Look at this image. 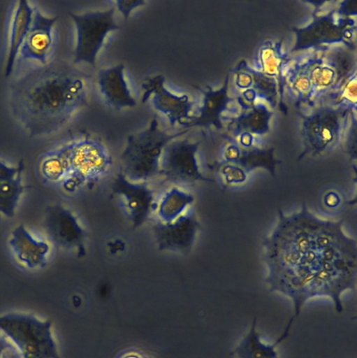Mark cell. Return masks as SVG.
<instances>
[{"label": "cell", "mask_w": 357, "mask_h": 358, "mask_svg": "<svg viewBox=\"0 0 357 358\" xmlns=\"http://www.w3.org/2000/svg\"><path fill=\"white\" fill-rule=\"evenodd\" d=\"M0 331L22 358H59L48 320L30 313H7L0 315Z\"/></svg>", "instance_id": "277c9868"}, {"label": "cell", "mask_w": 357, "mask_h": 358, "mask_svg": "<svg viewBox=\"0 0 357 358\" xmlns=\"http://www.w3.org/2000/svg\"><path fill=\"white\" fill-rule=\"evenodd\" d=\"M165 84L166 78L162 74L145 78L141 84L144 90L142 102L152 98L153 108L166 116L171 126L180 125L191 117L194 103L187 94H176Z\"/></svg>", "instance_id": "30bf717a"}, {"label": "cell", "mask_w": 357, "mask_h": 358, "mask_svg": "<svg viewBox=\"0 0 357 358\" xmlns=\"http://www.w3.org/2000/svg\"><path fill=\"white\" fill-rule=\"evenodd\" d=\"M12 347L13 345L4 335L0 336V358H3L6 352Z\"/></svg>", "instance_id": "603a6c76"}, {"label": "cell", "mask_w": 357, "mask_h": 358, "mask_svg": "<svg viewBox=\"0 0 357 358\" xmlns=\"http://www.w3.org/2000/svg\"><path fill=\"white\" fill-rule=\"evenodd\" d=\"M58 17H49L34 7L29 31L19 51L21 59L34 60L42 65L48 62L53 45V27Z\"/></svg>", "instance_id": "7c38bea8"}, {"label": "cell", "mask_w": 357, "mask_h": 358, "mask_svg": "<svg viewBox=\"0 0 357 358\" xmlns=\"http://www.w3.org/2000/svg\"><path fill=\"white\" fill-rule=\"evenodd\" d=\"M194 201V196L180 187H173L166 192L156 205L159 220L170 222L186 212Z\"/></svg>", "instance_id": "ac0fdd59"}, {"label": "cell", "mask_w": 357, "mask_h": 358, "mask_svg": "<svg viewBox=\"0 0 357 358\" xmlns=\"http://www.w3.org/2000/svg\"><path fill=\"white\" fill-rule=\"evenodd\" d=\"M43 228L48 239L56 246L85 254L86 231L75 214L61 203L47 207Z\"/></svg>", "instance_id": "ba28073f"}, {"label": "cell", "mask_w": 357, "mask_h": 358, "mask_svg": "<svg viewBox=\"0 0 357 358\" xmlns=\"http://www.w3.org/2000/svg\"><path fill=\"white\" fill-rule=\"evenodd\" d=\"M8 243L15 259L26 268L45 266L50 251L49 243L36 238L23 223L12 229Z\"/></svg>", "instance_id": "4fadbf2b"}, {"label": "cell", "mask_w": 357, "mask_h": 358, "mask_svg": "<svg viewBox=\"0 0 357 358\" xmlns=\"http://www.w3.org/2000/svg\"><path fill=\"white\" fill-rule=\"evenodd\" d=\"M115 7L82 13H69L73 22L76 41L73 64L85 63L96 66L98 55L108 34L119 29L115 19Z\"/></svg>", "instance_id": "5b68a950"}, {"label": "cell", "mask_w": 357, "mask_h": 358, "mask_svg": "<svg viewBox=\"0 0 357 358\" xmlns=\"http://www.w3.org/2000/svg\"><path fill=\"white\" fill-rule=\"evenodd\" d=\"M111 2L113 3L112 6L115 8L121 13L125 22L128 20L134 10L143 6L146 3L144 0H117Z\"/></svg>", "instance_id": "44dd1931"}, {"label": "cell", "mask_w": 357, "mask_h": 358, "mask_svg": "<svg viewBox=\"0 0 357 358\" xmlns=\"http://www.w3.org/2000/svg\"><path fill=\"white\" fill-rule=\"evenodd\" d=\"M293 322L289 320L283 333L273 343H265L256 330V319L254 318L249 330L231 354L237 358H278L277 348L288 337Z\"/></svg>", "instance_id": "2e32d148"}, {"label": "cell", "mask_w": 357, "mask_h": 358, "mask_svg": "<svg viewBox=\"0 0 357 358\" xmlns=\"http://www.w3.org/2000/svg\"><path fill=\"white\" fill-rule=\"evenodd\" d=\"M217 174L225 187H239L247 182L250 173L240 167L228 162L218 166Z\"/></svg>", "instance_id": "ffe728a7"}, {"label": "cell", "mask_w": 357, "mask_h": 358, "mask_svg": "<svg viewBox=\"0 0 357 358\" xmlns=\"http://www.w3.org/2000/svg\"><path fill=\"white\" fill-rule=\"evenodd\" d=\"M271 292L293 303L294 320L309 300L327 297L338 313L342 295L356 285V241L341 221L321 219L305 205L297 212L278 211V220L263 243Z\"/></svg>", "instance_id": "6da1fadb"}, {"label": "cell", "mask_w": 357, "mask_h": 358, "mask_svg": "<svg viewBox=\"0 0 357 358\" xmlns=\"http://www.w3.org/2000/svg\"><path fill=\"white\" fill-rule=\"evenodd\" d=\"M88 93V76L74 64L54 59L14 82L10 107L29 136L47 135L60 129L87 105Z\"/></svg>", "instance_id": "7a4b0ae2"}, {"label": "cell", "mask_w": 357, "mask_h": 358, "mask_svg": "<svg viewBox=\"0 0 357 358\" xmlns=\"http://www.w3.org/2000/svg\"><path fill=\"white\" fill-rule=\"evenodd\" d=\"M187 129L170 134L161 129L154 116L145 129L127 137L121 157L122 172L136 182H147L159 175L160 160L166 145L188 132Z\"/></svg>", "instance_id": "3957f363"}, {"label": "cell", "mask_w": 357, "mask_h": 358, "mask_svg": "<svg viewBox=\"0 0 357 358\" xmlns=\"http://www.w3.org/2000/svg\"><path fill=\"white\" fill-rule=\"evenodd\" d=\"M112 192L134 229L141 227L156 208L154 193L147 182L132 181L121 172L114 178Z\"/></svg>", "instance_id": "9c48e42d"}, {"label": "cell", "mask_w": 357, "mask_h": 358, "mask_svg": "<svg viewBox=\"0 0 357 358\" xmlns=\"http://www.w3.org/2000/svg\"><path fill=\"white\" fill-rule=\"evenodd\" d=\"M40 170L47 180L63 181L69 175V164L66 146L52 151L43 158Z\"/></svg>", "instance_id": "d6986e66"}, {"label": "cell", "mask_w": 357, "mask_h": 358, "mask_svg": "<svg viewBox=\"0 0 357 358\" xmlns=\"http://www.w3.org/2000/svg\"><path fill=\"white\" fill-rule=\"evenodd\" d=\"M199 227L196 215L188 210L170 222L158 220L152 225V231L159 250L186 254L192 249Z\"/></svg>", "instance_id": "8fae6325"}, {"label": "cell", "mask_w": 357, "mask_h": 358, "mask_svg": "<svg viewBox=\"0 0 357 358\" xmlns=\"http://www.w3.org/2000/svg\"><path fill=\"white\" fill-rule=\"evenodd\" d=\"M69 163V175L63 181L64 187L73 191L92 176L104 173L111 159L100 141L89 136L66 145Z\"/></svg>", "instance_id": "8992f818"}, {"label": "cell", "mask_w": 357, "mask_h": 358, "mask_svg": "<svg viewBox=\"0 0 357 358\" xmlns=\"http://www.w3.org/2000/svg\"><path fill=\"white\" fill-rule=\"evenodd\" d=\"M198 143L188 138H176L165 148L159 175L177 185H191L199 181H212L200 169L197 160Z\"/></svg>", "instance_id": "52a82bcc"}, {"label": "cell", "mask_w": 357, "mask_h": 358, "mask_svg": "<svg viewBox=\"0 0 357 358\" xmlns=\"http://www.w3.org/2000/svg\"><path fill=\"white\" fill-rule=\"evenodd\" d=\"M34 8L25 0L17 2L11 22L8 50L4 76L8 77L13 69L16 57L29 31Z\"/></svg>", "instance_id": "e0dca14e"}, {"label": "cell", "mask_w": 357, "mask_h": 358, "mask_svg": "<svg viewBox=\"0 0 357 358\" xmlns=\"http://www.w3.org/2000/svg\"><path fill=\"white\" fill-rule=\"evenodd\" d=\"M342 199L340 194L334 190L329 191L324 195L323 203L330 209L336 208L340 205Z\"/></svg>", "instance_id": "7402d4cb"}, {"label": "cell", "mask_w": 357, "mask_h": 358, "mask_svg": "<svg viewBox=\"0 0 357 358\" xmlns=\"http://www.w3.org/2000/svg\"><path fill=\"white\" fill-rule=\"evenodd\" d=\"M24 164L22 159L15 166L0 160V214L13 217L19 201L27 186L22 183Z\"/></svg>", "instance_id": "9a60e30c"}, {"label": "cell", "mask_w": 357, "mask_h": 358, "mask_svg": "<svg viewBox=\"0 0 357 358\" xmlns=\"http://www.w3.org/2000/svg\"><path fill=\"white\" fill-rule=\"evenodd\" d=\"M97 85L103 101L113 109L119 110L137 105L136 99L129 87L123 64L100 69L97 75Z\"/></svg>", "instance_id": "5bb4252c"}]
</instances>
